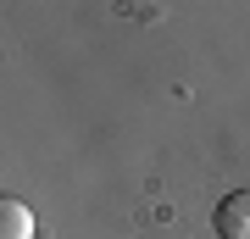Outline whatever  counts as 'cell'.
<instances>
[{
    "label": "cell",
    "mask_w": 250,
    "mask_h": 239,
    "mask_svg": "<svg viewBox=\"0 0 250 239\" xmlns=\"http://www.w3.org/2000/svg\"><path fill=\"white\" fill-rule=\"evenodd\" d=\"M217 234L223 239H250V189L223 195V206H217Z\"/></svg>",
    "instance_id": "1"
},
{
    "label": "cell",
    "mask_w": 250,
    "mask_h": 239,
    "mask_svg": "<svg viewBox=\"0 0 250 239\" xmlns=\"http://www.w3.org/2000/svg\"><path fill=\"white\" fill-rule=\"evenodd\" d=\"M0 239H34V212L22 200H0Z\"/></svg>",
    "instance_id": "2"
}]
</instances>
